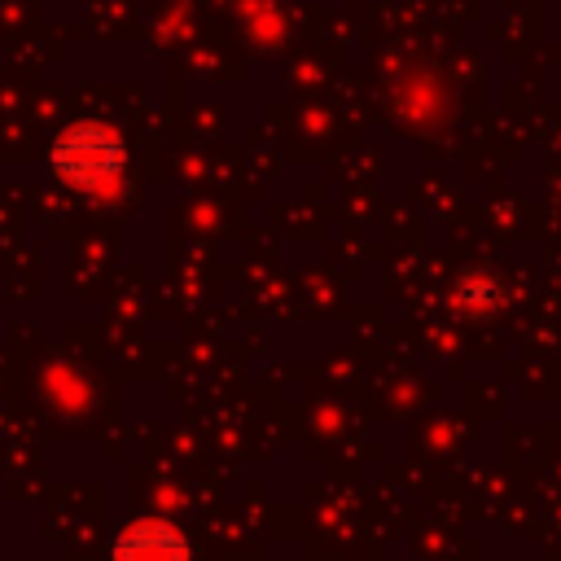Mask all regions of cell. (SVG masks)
<instances>
[{
	"label": "cell",
	"mask_w": 561,
	"mask_h": 561,
	"mask_svg": "<svg viewBox=\"0 0 561 561\" xmlns=\"http://www.w3.org/2000/svg\"><path fill=\"white\" fill-rule=\"evenodd\" d=\"M53 171L66 180V184H79V188H101L110 184L118 171H123V145L110 127L101 123H75L57 136L53 153H48Z\"/></svg>",
	"instance_id": "obj_1"
},
{
	"label": "cell",
	"mask_w": 561,
	"mask_h": 561,
	"mask_svg": "<svg viewBox=\"0 0 561 561\" xmlns=\"http://www.w3.org/2000/svg\"><path fill=\"white\" fill-rule=\"evenodd\" d=\"M118 552H140V557H180L184 552V539L171 530V526H162V522H140V526H131L123 539H118Z\"/></svg>",
	"instance_id": "obj_2"
}]
</instances>
